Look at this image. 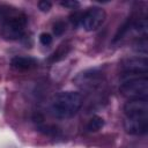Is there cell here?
<instances>
[{
  "label": "cell",
  "instance_id": "1",
  "mask_svg": "<svg viewBox=\"0 0 148 148\" xmlns=\"http://www.w3.org/2000/svg\"><path fill=\"white\" fill-rule=\"evenodd\" d=\"M82 104L83 98L80 92L72 90L61 91L53 97L50 111L57 119H68L77 113Z\"/></svg>",
  "mask_w": 148,
  "mask_h": 148
},
{
  "label": "cell",
  "instance_id": "15",
  "mask_svg": "<svg viewBox=\"0 0 148 148\" xmlns=\"http://www.w3.org/2000/svg\"><path fill=\"white\" fill-rule=\"evenodd\" d=\"M81 20H82V13L80 12H74L69 16V21L74 28H77L79 25H81Z\"/></svg>",
  "mask_w": 148,
  "mask_h": 148
},
{
  "label": "cell",
  "instance_id": "10",
  "mask_svg": "<svg viewBox=\"0 0 148 148\" xmlns=\"http://www.w3.org/2000/svg\"><path fill=\"white\" fill-rule=\"evenodd\" d=\"M131 29L140 37H147L148 21L146 17H139L135 21H131Z\"/></svg>",
  "mask_w": 148,
  "mask_h": 148
},
{
  "label": "cell",
  "instance_id": "11",
  "mask_svg": "<svg viewBox=\"0 0 148 148\" xmlns=\"http://www.w3.org/2000/svg\"><path fill=\"white\" fill-rule=\"evenodd\" d=\"M71 49H72V46H71V44H68V43H64V44L59 45V47L47 58V61H49V62H57V61L62 60V59L69 53Z\"/></svg>",
  "mask_w": 148,
  "mask_h": 148
},
{
  "label": "cell",
  "instance_id": "3",
  "mask_svg": "<svg viewBox=\"0 0 148 148\" xmlns=\"http://www.w3.org/2000/svg\"><path fill=\"white\" fill-rule=\"evenodd\" d=\"M120 94L128 98H147L148 95V80L147 76H133L127 77L119 86Z\"/></svg>",
  "mask_w": 148,
  "mask_h": 148
},
{
  "label": "cell",
  "instance_id": "14",
  "mask_svg": "<svg viewBox=\"0 0 148 148\" xmlns=\"http://www.w3.org/2000/svg\"><path fill=\"white\" fill-rule=\"evenodd\" d=\"M53 34L57 36V37H59V36H61V35H64V32L66 31V23L64 22V21H61V20H59V21H57L54 24H53Z\"/></svg>",
  "mask_w": 148,
  "mask_h": 148
},
{
  "label": "cell",
  "instance_id": "9",
  "mask_svg": "<svg viewBox=\"0 0 148 148\" xmlns=\"http://www.w3.org/2000/svg\"><path fill=\"white\" fill-rule=\"evenodd\" d=\"M38 65V61L32 58V57H28V56H16L10 60V66L20 72H25V71H30L36 68Z\"/></svg>",
  "mask_w": 148,
  "mask_h": 148
},
{
  "label": "cell",
  "instance_id": "18",
  "mask_svg": "<svg viewBox=\"0 0 148 148\" xmlns=\"http://www.w3.org/2000/svg\"><path fill=\"white\" fill-rule=\"evenodd\" d=\"M60 6H62L65 8H69V9H76L80 6V2L76 0H67V1H61Z\"/></svg>",
  "mask_w": 148,
  "mask_h": 148
},
{
  "label": "cell",
  "instance_id": "13",
  "mask_svg": "<svg viewBox=\"0 0 148 148\" xmlns=\"http://www.w3.org/2000/svg\"><path fill=\"white\" fill-rule=\"evenodd\" d=\"M147 46H148V43H147V37H140L134 44H133V50L139 53V54H142L143 57L147 56Z\"/></svg>",
  "mask_w": 148,
  "mask_h": 148
},
{
  "label": "cell",
  "instance_id": "2",
  "mask_svg": "<svg viewBox=\"0 0 148 148\" xmlns=\"http://www.w3.org/2000/svg\"><path fill=\"white\" fill-rule=\"evenodd\" d=\"M28 23L27 15L13 7L9 15L0 23L1 37L6 40H17L23 37Z\"/></svg>",
  "mask_w": 148,
  "mask_h": 148
},
{
  "label": "cell",
  "instance_id": "4",
  "mask_svg": "<svg viewBox=\"0 0 148 148\" xmlns=\"http://www.w3.org/2000/svg\"><path fill=\"white\" fill-rule=\"evenodd\" d=\"M103 81V73L99 72L97 68L86 69L79 73L74 79L73 82L83 90H92L96 89Z\"/></svg>",
  "mask_w": 148,
  "mask_h": 148
},
{
  "label": "cell",
  "instance_id": "7",
  "mask_svg": "<svg viewBox=\"0 0 148 148\" xmlns=\"http://www.w3.org/2000/svg\"><path fill=\"white\" fill-rule=\"evenodd\" d=\"M124 130L131 135H143L148 131V117H125Z\"/></svg>",
  "mask_w": 148,
  "mask_h": 148
},
{
  "label": "cell",
  "instance_id": "12",
  "mask_svg": "<svg viewBox=\"0 0 148 148\" xmlns=\"http://www.w3.org/2000/svg\"><path fill=\"white\" fill-rule=\"evenodd\" d=\"M104 124H105V121H104V119L102 117L92 116L89 119L88 124H87V131H89V132H98L99 130L103 128Z\"/></svg>",
  "mask_w": 148,
  "mask_h": 148
},
{
  "label": "cell",
  "instance_id": "17",
  "mask_svg": "<svg viewBox=\"0 0 148 148\" xmlns=\"http://www.w3.org/2000/svg\"><path fill=\"white\" fill-rule=\"evenodd\" d=\"M37 6H38V8H39L40 12L47 13V12H50V9L52 8V2H50V1H47V0H40V1H38Z\"/></svg>",
  "mask_w": 148,
  "mask_h": 148
},
{
  "label": "cell",
  "instance_id": "16",
  "mask_svg": "<svg viewBox=\"0 0 148 148\" xmlns=\"http://www.w3.org/2000/svg\"><path fill=\"white\" fill-rule=\"evenodd\" d=\"M52 40H53V38L49 32H42L39 35V42L44 46H50L52 44Z\"/></svg>",
  "mask_w": 148,
  "mask_h": 148
},
{
  "label": "cell",
  "instance_id": "6",
  "mask_svg": "<svg viewBox=\"0 0 148 148\" xmlns=\"http://www.w3.org/2000/svg\"><path fill=\"white\" fill-rule=\"evenodd\" d=\"M121 69L124 75L127 77L143 76L147 74L148 61L146 57H132L127 58L121 62Z\"/></svg>",
  "mask_w": 148,
  "mask_h": 148
},
{
  "label": "cell",
  "instance_id": "8",
  "mask_svg": "<svg viewBox=\"0 0 148 148\" xmlns=\"http://www.w3.org/2000/svg\"><path fill=\"white\" fill-rule=\"evenodd\" d=\"M125 117H148L147 98L128 99L124 105Z\"/></svg>",
  "mask_w": 148,
  "mask_h": 148
},
{
  "label": "cell",
  "instance_id": "5",
  "mask_svg": "<svg viewBox=\"0 0 148 148\" xmlns=\"http://www.w3.org/2000/svg\"><path fill=\"white\" fill-rule=\"evenodd\" d=\"M106 13L102 7L92 6L88 8L84 13H82L81 25L87 31H95L97 30L105 21Z\"/></svg>",
  "mask_w": 148,
  "mask_h": 148
}]
</instances>
